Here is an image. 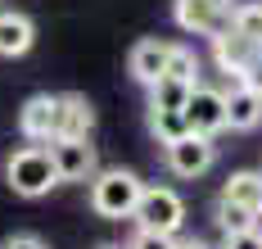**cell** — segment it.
<instances>
[{"instance_id":"cell-25","label":"cell","mask_w":262,"mask_h":249,"mask_svg":"<svg viewBox=\"0 0 262 249\" xmlns=\"http://www.w3.org/2000/svg\"><path fill=\"white\" fill-rule=\"evenodd\" d=\"M104 249H118V245H104Z\"/></svg>"},{"instance_id":"cell-21","label":"cell","mask_w":262,"mask_h":249,"mask_svg":"<svg viewBox=\"0 0 262 249\" xmlns=\"http://www.w3.org/2000/svg\"><path fill=\"white\" fill-rule=\"evenodd\" d=\"M222 249H262V231H258V226H249V231H231V236L222 240Z\"/></svg>"},{"instance_id":"cell-18","label":"cell","mask_w":262,"mask_h":249,"mask_svg":"<svg viewBox=\"0 0 262 249\" xmlns=\"http://www.w3.org/2000/svg\"><path fill=\"white\" fill-rule=\"evenodd\" d=\"M231 28H239L249 41L262 46V0L258 5H235V9H231Z\"/></svg>"},{"instance_id":"cell-20","label":"cell","mask_w":262,"mask_h":249,"mask_svg":"<svg viewBox=\"0 0 262 249\" xmlns=\"http://www.w3.org/2000/svg\"><path fill=\"white\" fill-rule=\"evenodd\" d=\"M127 249H177V236H158V231H140L127 240Z\"/></svg>"},{"instance_id":"cell-6","label":"cell","mask_w":262,"mask_h":249,"mask_svg":"<svg viewBox=\"0 0 262 249\" xmlns=\"http://www.w3.org/2000/svg\"><path fill=\"white\" fill-rule=\"evenodd\" d=\"M50 159L59 181H91L100 168H95V145L91 136H59L50 140Z\"/></svg>"},{"instance_id":"cell-5","label":"cell","mask_w":262,"mask_h":249,"mask_svg":"<svg viewBox=\"0 0 262 249\" xmlns=\"http://www.w3.org/2000/svg\"><path fill=\"white\" fill-rule=\"evenodd\" d=\"M163 163L172 168L177 177H204L212 163H217V145L212 136H199V132H185L181 140H172V145H163Z\"/></svg>"},{"instance_id":"cell-4","label":"cell","mask_w":262,"mask_h":249,"mask_svg":"<svg viewBox=\"0 0 262 249\" xmlns=\"http://www.w3.org/2000/svg\"><path fill=\"white\" fill-rule=\"evenodd\" d=\"M212 59L222 73H235V77H249L262 64V46L249 41L239 28H217L212 32Z\"/></svg>"},{"instance_id":"cell-1","label":"cell","mask_w":262,"mask_h":249,"mask_svg":"<svg viewBox=\"0 0 262 249\" xmlns=\"http://www.w3.org/2000/svg\"><path fill=\"white\" fill-rule=\"evenodd\" d=\"M5 181H9V191L23 195V199H41V195H50L59 186V172H54V159H50V145H23V150H14L9 154V163H5Z\"/></svg>"},{"instance_id":"cell-22","label":"cell","mask_w":262,"mask_h":249,"mask_svg":"<svg viewBox=\"0 0 262 249\" xmlns=\"http://www.w3.org/2000/svg\"><path fill=\"white\" fill-rule=\"evenodd\" d=\"M0 249H50V245H46L41 236H32V231H18V236H5Z\"/></svg>"},{"instance_id":"cell-11","label":"cell","mask_w":262,"mask_h":249,"mask_svg":"<svg viewBox=\"0 0 262 249\" xmlns=\"http://www.w3.org/2000/svg\"><path fill=\"white\" fill-rule=\"evenodd\" d=\"M91 127H95V109H91V100H86V95H77V91L59 95L54 140H59V136H91Z\"/></svg>"},{"instance_id":"cell-2","label":"cell","mask_w":262,"mask_h":249,"mask_svg":"<svg viewBox=\"0 0 262 249\" xmlns=\"http://www.w3.org/2000/svg\"><path fill=\"white\" fill-rule=\"evenodd\" d=\"M145 195V181L131 168H104L91 177V209L100 218H131Z\"/></svg>"},{"instance_id":"cell-16","label":"cell","mask_w":262,"mask_h":249,"mask_svg":"<svg viewBox=\"0 0 262 249\" xmlns=\"http://www.w3.org/2000/svg\"><path fill=\"white\" fill-rule=\"evenodd\" d=\"M149 132L158 136V145H172L190 132V118L185 109H149Z\"/></svg>"},{"instance_id":"cell-19","label":"cell","mask_w":262,"mask_h":249,"mask_svg":"<svg viewBox=\"0 0 262 249\" xmlns=\"http://www.w3.org/2000/svg\"><path fill=\"white\" fill-rule=\"evenodd\" d=\"M167 73H172V77H185V82H194V77H199V59H194V50H185V46H172Z\"/></svg>"},{"instance_id":"cell-3","label":"cell","mask_w":262,"mask_h":249,"mask_svg":"<svg viewBox=\"0 0 262 249\" xmlns=\"http://www.w3.org/2000/svg\"><path fill=\"white\" fill-rule=\"evenodd\" d=\"M136 226L140 231H158V236H177L185 226V199L172 186H145L140 204H136Z\"/></svg>"},{"instance_id":"cell-24","label":"cell","mask_w":262,"mask_h":249,"mask_svg":"<svg viewBox=\"0 0 262 249\" xmlns=\"http://www.w3.org/2000/svg\"><path fill=\"white\" fill-rule=\"evenodd\" d=\"M212 5H217V9H226V14H231V0H212Z\"/></svg>"},{"instance_id":"cell-15","label":"cell","mask_w":262,"mask_h":249,"mask_svg":"<svg viewBox=\"0 0 262 249\" xmlns=\"http://www.w3.org/2000/svg\"><path fill=\"white\" fill-rule=\"evenodd\" d=\"M217 199H231V204H244V209H253L262 213V172H235Z\"/></svg>"},{"instance_id":"cell-14","label":"cell","mask_w":262,"mask_h":249,"mask_svg":"<svg viewBox=\"0 0 262 249\" xmlns=\"http://www.w3.org/2000/svg\"><path fill=\"white\" fill-rule=\"evenodd\" d=\"M194 86H199V82H185V77L163 73V77L149 86V109H185V100H190Z\"/></svg>"},{"instance_id":"cell-12","label":"cell","mask_w":262,"mask_h":249,"mask_svg":"<svg viewBox=\"0 0 262 249\" xmlns=\"http://www.w3.org/2000/svg\"><path fill=\"white\" fill-rule=\"evenodd\" d=\"M32 46H36V23H32L27 14L5 9V14H0V59H18V55H27Z\"/></svg>"},{"instance_id":"cell-23","label":"cell","mask_w":262,"mask_h":249,"mask_svg":"<svg viewBox=\"0 0 262 249\" xmlns=\"http://www.w3.org/2000/svg\"><path fill=\"white\" fill-rule=\"evenodd\" d=\"M177 249H212V245H204V240H177Z\"/></svg>"},{"instance_id":"cell-9","label":"cell","mask_w":262,"mask_h":249,"mask_svg":"<svg viewBox=\"0 0 262 249\" xmlns=\"http://www.w3.org/2000/svg\"><path fill=\"white\" fill-rule=\"evenodd\" d=\"M167 59H172V46L158 41V36H145L131 46V59H127V73L136 77L140 86H154L163 73H167Z\"/></svg>"},{"instance_id":"cell-10","label":"cell","mask_w":262,"mask_h":249,"mask_svg":"<svg viewBox=\"0 0 262 249\" xmlns=\"http://www.w3.org/2000/svg\"><path fill=\"white\" fill-rule=\"evenodd\" d=\"M262 122V86L239 82L226 91V127L231 132H253Z\"/></svg>"},{"instance_id":"cell-7","label":"cell","mask_w":262,"mask_h":249,"mask_svg":"<svg viewBox=\"0 0 262 249\" xmlns=\"http://www.w3.org/2000/svg\"><path fill=\"white\" fill-rule=\"evenodd\" d=\"M185 118H190V132H199V136H217V132H226V91L194 86L190 100H185Z\"/></svg>"},{"instance_id":"cell-13","label":"cell","mask_w":262,"mask_h":249,"mask_svg":"<svg viewBox=\"0 0 262 249\" xmlns=\"http://www.w3.org/2000/svg\"><path fill=\"white\" fill-rule=\"evenodd\" d=\"M177 28L194 32V36H212V32L222 28V14L226 9H217L212 0H177Z\"/></svg>"},{"instance_id":"cell-17","label":"cell","mask_w":262,"mask_h":249,"mask_svg":"<svg viewBox=\"0 0 262 249\" xmlns=\"http://www.w3.org/2000/svg\"><path fill=\"white\" fill-rule=\"evenodd\" d=\"M258 218H262V213L244 209V204L217 199V226H222V236H231V231H249V226H258Z\"/></svg>"},{"instance_id":"cell-8","label":"cell","mask_w":262,"mask_h":249,"mask_svg":"<svg viewBox=\"0 0 262 249\" xmlns=\"http://www.w3.org/2000/svg\"><path fill=\"white\" fill-rule=\"evenodd\" d=\"M54 118H59V95L41 91V95H27L23 109H18V132L36 145H50L54 140Z\"/></svg>"}]
</instances>
